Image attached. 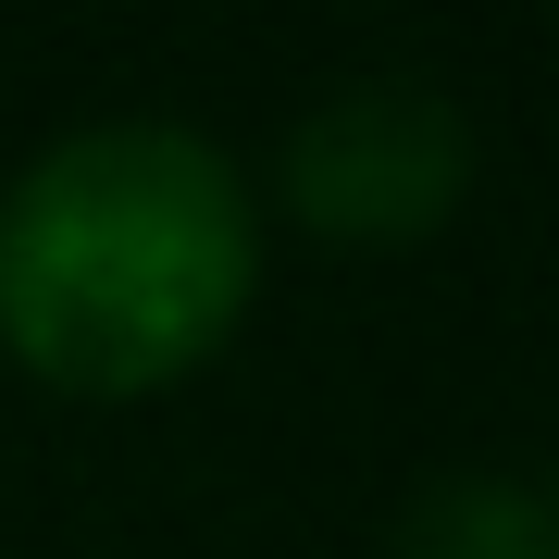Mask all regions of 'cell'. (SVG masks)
<instances>
[{
	"label": "cell",
	"mask_w": 559,
	"mask_h": 559,
	"mask_svg": "<svg viewBox=\"0 0 559 559\" xmlns=\"http://www.w3.org/2000/svg\"><path fill=\"white\" fill-rule=\"evenodd\" d=\"M274 200L336 249H411L473 200V124L436 75H348L286 124Z\"/></svg>",
	"instance_id": "obj_2"
},
{
	"label": "cell",
	"mask_w": 559,
	"mask_h": 559,
	"mask_svg": "<svg viewBox=\"0 0 559 559\" xmlns=\"http://www.w3.org/2000/svg\"><path fill=\"white\" fill-rule=\"evenodd\" d=\"M261 299V200L200 124H75L0 187V348L62 399H162Z\"/></svg>",
	"instance_id": "obj_1"
},
{
	"label": "cell",
	"mask_w": 559,
	"mask_h": 559,
	"mask_svg": "<svg viewBox=\"0 0 559 559\" xmlns=\"http://www.w3.org/2000/svg\"><path fill=\"white\" fill-rule=\"evenodd\" d=\"M385 559H559L547 485L535 473H436V485H411Z\"/></svg>",
	"instance_id": "obj_3"
}]
</instances>
